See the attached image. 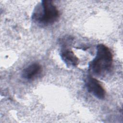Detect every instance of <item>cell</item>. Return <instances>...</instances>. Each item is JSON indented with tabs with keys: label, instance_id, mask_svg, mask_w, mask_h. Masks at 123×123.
I'll return each mask as SVG.
<instances>
[{
	"label": "cell",
	"instance_id": "cell-4",
	"mask_svg": "<svg viewBox=\"0 0 123 123\" xmlns=\"http://www.w3.org/2000/svg\"><path fill=\"white\" fill-rule=\"evenodd\" d=\"M60 56L62 60L68 67H74L79 63V59L73 51L66 47L61 49Z\"/></svg>",
	"mask_w": 123,
	"mask_h": 123
},
{
	"label": "cell",
	"instance_id": "cell-1",
	"mask_svg": "<svg viewBox=\"0 0 123 123\" xmlns=\"http://www.w3.org/2000/svg\"><path fill=\"white\" fill-rule=\"evenodd\" d=\"M112 62L111 50L106 45L99 44L97 47L96 57L88 63L89 72L94 76L103 77L110 72Z\"/></svg>",
	"mask_w": 123,
	"mask_h": 123
},
{
	"label": "cell",
	"instance_id": "cell-5",
	"mask_svg": "<svg viewBox=\"0 0 123 123\" xmlns=\"http://www.w3.org/2000/svg\"><path fill=\"white\" fill-rule=\"evenodd\" d=\"M41 71V65L37 63H32L25 68L22 73L24 78L30 80L37 76Z\"/></svg>",
	"mask_w": 123,
	"mask_h": 123
},
{
	"label": "cell",
	"instance_id": "cell-2",
	"mask_svg": "<svg viewBox=\"0 0 123 123\" xmlns=\"http://www.w3.org/2000/svg\"><path fill=\"white\" fill-rule=\"evenodd\" d=\"M60 17L59 12L53 1L42 0L35 8L32 19L35 22L43 25H52L57 21Z\"/></svg>",
	"mask_w": 123,
	"mask_h": 123
},
{
	"label": "cell",
	"instance_id": "cell-3",
	"mask_svg": "<svg viewBox=\"0 0 123 123\" xmlns=\"http://www.w3.org/2000/svg\"><path fill=\"white\" fill-rule=\"evenodd\" d=\"M85 86L88 92L99 99H103L106 96V91L98 80L88 75L85 79Z\"/></svg>",
	"mask_w": 123,
	"mask_h": 123
}]
</instances>
